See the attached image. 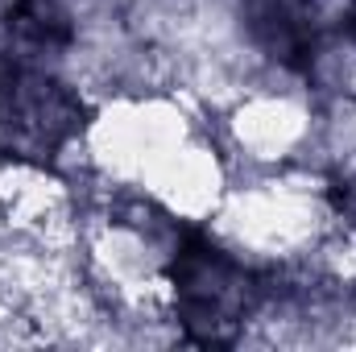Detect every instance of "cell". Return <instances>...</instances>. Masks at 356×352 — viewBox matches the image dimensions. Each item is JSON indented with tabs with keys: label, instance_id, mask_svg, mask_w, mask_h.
<instances>
[{
	"label": "cell",
	"instance_id": "2",
	"mask_svg": "<svg viewBox=\"0 0 356 352\" xmlns=\"http://www.w3.org/2000/svg\"><path fill=\"white\" fill-rule=\"evenodd\" d=\"M88 129V99L54 67L0 63V158L54 166Z\"/></svg>",
	"mask_w": 356,
	"mask_h": 352
},
{
	"label": "cell",
	"instance_id": "1",
	"mask_svg": "<svg viewBox=\"0 0 356 352\" xmlns=\"http://www.w3.org/2000/svg\"><path fill=\"white\" fill-rule=\"evenodd\" d=\"M269 286L241 253L199 228H178L162 265V307L191 344H232L261 311Z\"/></svg>",
	"mask_w": 356,
	"mask_h": 352
},
{
	"label": "cell",
	"instance_id": "3",
	"mask_svg": "<svg viewBox=\"0 0 356 352\" xmlns=\"http://www.w3.org/2000/svg\"><path fill=\"white\" fill-rule=\"evenodd\" d=\"M4 38H8V58L50 67L63 50L75 42V17L58 0H13L4 13Z\"/></svg>",
	"mask_w": 356,
	"mask_h": 352
}]
</instances>
